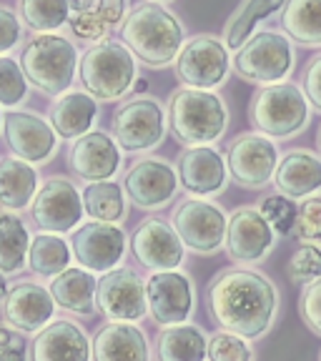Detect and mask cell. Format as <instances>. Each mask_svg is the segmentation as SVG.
<instances>
[{
  "label": "cell",
  "mask_w": 321,
  "mask_h": 361,
  "mask_svg": "<svg viewBox=\"0 0 321 361\" xmlns=\"http://www.w3.org/2000/svg\"><path fill=\"white\" fill-rule=\"evenodd\" d=\"M209 314L224 331L243 338H259L274 324L279 291L274 281L254 269H224L206 291Z\"/></svg>",
  "instance_id": "1"
},
{
  "label": "cell",
  "mask_w": 321,
  "mask_h": 361,
  "mask_svg": "<svg viewBox=\"0 0 321 361\" xmlns=\"http://www.w3.org/2000/svg\"><path fill=\"white\" fill-rule=\"evenodd\" d=\"M121 40L143 66L166 68L183 48V25L161 3H143L123 18Z\"/></svg>",
  "instance_id": "2"
},
{
  "label": "cell",
  "mask_w": 321,
  "mask_h": 361,
  "mask_svg": "<svg viewBox=\"0 0 321 361\" xmlns=\"http://www.w3.org/2000/svg\"><path fill=\"white\" fill-rule=\"evenodd\" d=\"M18 63L35 90L45 96H63L73 85L80 56L73 40L66 35L38 33L23 45Z\"/></svg>",
  "instance_id": "3"
},
{
  "label": "cell",
  "mask_w": 321,
  "mask_h": 361,
  "mask_svg": "<svg viewBox=\"0 0 321 361\" xmlns=\"http://www.w3.org/2000/svg\"><path fill=\"white\" fill-rule=\"evenodd\" d=\"M169 123L176 141L183 146H211L219 141L229 123V111L214 90L178 88L171 93Z\"/></svg>",
  "instance_id": "4"
},
{
  "label": "cell",
  "mask_w": 321,
  "mask_h": 361,
  "mask_svg": "<svg viewBox=\"0 0 321 361\" xmlns=\"http://www.w3.org/2000/svg\"><path fill=\"white\" fill-rule=\"evenodd\" d=\"M78 78L90 98L121 101L135 83V58L119 40H101L80 56Z\"/></svg>",
  "instance_id": "5"
},
{
  "label": "cell",
  "mask_w": 321,
  "mask_h": 361,
  "mask_svg": "<svg viewBox=\"0 0 321 361\" xmlns=\"http://www.w3.org/2000/svg\"><path fill=\"white\" fill-rule=\"evenodd\" d=\"M251 128L269 138L299 135L309 123V98L293 83L264 85L248 103Z\"/></svg>",
  "instance_id": "6"
},
{
  "label": "cell",
  "mask_w": 321,
  "mask_h": 361,
  "mask_svg": "<svg viewBox=\"0 0 321 361\" xmlns=\"http://www.w3.org/2000/svg\"><path fill=\"white\" fill-rule=\"evenodd\" d=\"M234 71L246 83L274 85L284 83L293 71V48L286 33L279 30H259L236 51Z\"/></svg>",
  "instance_id": "7"
},
{
  "label": "cell",
  "mask_w": 321,
  "mask_h": 361,
  "mask_svg": "<svg viewBox=\"0 0 321 361\" xmlns=\"http://www.w3.org/2000/svg\"><path fill=\"white\" fill-rule=\"evenodd\" d=\"M166 116L164 106L151 96H138L121 103L113 113V138L121 151L143 153L161 146L166 138Z\"/></svg>",
  "instance_id": "8"
},
{
  "label": "cell",
  "mask_w": 321,
  "mask_h": 361,
  "mask_svg": "<svg viewBox=\"0 0 321 361\" xmlns=\"http://www.w3.org/2000/svg\"><path fill=\"white\" fill-rule=\"evenodd\" d=\"M279 148L269 135L261 133H241L236 135L226 151V166L229 173L241 188L259 191L274 183V176L279 169Z\"/></svg>",
  "instance_id": "9"
},
{
  "label": "cell",
  "mask_w": 321,
  "mask_h": 361,
  "mask_svg": "<svg viewBox=\"0 0 321 361\" xmlns=\"http://www.w3.org/2000/svg\"><path fill=\"white\" fill-rule=\"evenodd\" d=\"M231 58L224 40L216 35H196L186 40L176 58V78L186 88L214 90L229 75Z\"/></svg>",
  "instance_id": "10"
},
{
  "label": "cell",
  "mask_w": 321,
  "mask_h": 361,
  "mask_svg": "<svg viewBox=\"0 0 321 361\" xmlns=\"http://www.w3.org/2000/svg\"><path fill=\"white\" fill-rule=\"evenodd\" d=\"M30 214L40 231L68 233L80 224L85 214L83 196L71 178L53 176L45 180L43 188H38L33 203H30Z\"/></svg>",
  "instance_id": "11"
},
{
  "label": "cell",
  "mask_w": 321,
  "mask_h": 361,
  "mask_svg": "<svg viewBox=\"0 0 321 361\" xmlns=\"http://www.w3.org/2000/svg\"><path fill=\"white\" fill-rule=\"evenodd\" d=\"M174 228L183 246L196 254H216L226 241V224L229 216L211 201L188 198L174 211Z\"/></svg>",
  "instance_id": "12"
},
{
  "label": "cell",
  "mask_w": 321,
  "mask_h": 361,
  "mask_svg": "<svg viewBox=\"0 0 321 361\" xmlns=\"http://www.w3.org/2000/svg\"><path fill=\"white\" fill-rule=\"evenodd\" d=\"M178 173L166 158H141L123 173V191L135 209H164L178 193Z\"/></svg>",
  "instance_id": "13"
},
{
  "label": "cell",
  "mask_w": 321,
  "mask_h": 361,
  "mask_svg": "<svg viewBox=\"0 0 321 361\" xmlns=\"http://www.w3.org/2000/svg\"><path fill=\"white\" fill-rule=\"evenodd\" d=\"M3 135L11 153L30 166L51 161L58 151V133L43 116L33 111H11L3 118Z\"/></svg>",
  "instance_id": "14"
},
{
  "label": "cell",
  "mask_w": 321,
  "mask_h": 361,
  "mask_svg": "<svg viewBox=\"0 0 321 361\" xmlns=\"http://www.w3.org/2000/svg\"><path fill=\"white\" fill-rule=\"evenodd\" d=\"M131 251H133L135 261L148 271H176L183 264V254L186 246L176 233L174 224L166 219H143L138 228L131 236Z\"/></svg>",
  "instance_id": "15"
},
{
  "label": "cell",
  "mask_w": 321,
  "mask_h": 361,
  "mask_svg": "<svg viewBox=\"0 0 321 361\" xmlns=\"http://www.w3.org/2000/svg\"><path fill=\"white\" fill-rule=\"evenodd\" d=\"M73 256L80 269L90 274H108L119 269L121 259L126 254V233L119 224H103V221H90L80 226L71 238Z\"/></svg>",
  "instance_id": "16"
},
{
  "label": "cell",
  "mask_w": 321,
  "mask_h": 361,
  "mask_svg": "<svg viewBox=\"0 0 321 361\" xmlns=\"http://www.w3.org/2000/svg\"><path fill=\"white\" fill-rule=\"evenodd\" d=\"M96 304L111 322H138L146 316V281L133 269H113L98 279Z\"/></svg>",
  "instance_id": "17"
},
{
  "label": "cell",
  "mask_w": 321,
  "mask_h": 361,
  "mask_svg": "<svg viewBox=\"0 0 321 361\" xmlns=\"http://www.w3.org/2000/svg\"><path fill=\"white\" fill-rule=\"evenodd\" d=\"M148 314L161 326L186 324L193 311V283L181 271H156L146 281Z\"/></svg>",
  "instance_id": "18"
},
{
  "label": "cell",
  "mask_w": 321,
  "mask_h": 361,
  "mask_svg": "<svg viewBox=\"0 0 321 361\" xmlns=\"http://www.w3.org/2000/svg\"><path fill=\"white\" fill-rule=\"evenodd\" d=\"M277 243V231L254 206H241L229 216L226 224V254L241 264L261 261Z\"/></svg>",
  "instance_id": "19"
},
{
  "label": "cell",
  "mask_w": 321,
  "mask_h": 361,
  "mask_svg": "<svg viewBox=\"0 0 321 361\" xmlns=\"http://www.w3.org/2000/svg\"><path fill=\"white\" fill-rule=\"evenodd\" d=\"M181 186L193 198H211L226 191L229 183V166L226 158L214 146H191L181 151L176 161Z\"/></svg>",
  "instance_id": "20"
},
{
  "label": "cell",
  "mask_w": 321,
  "mask_h": 361,
  "mask_svg": "<svg viewBox=\"0 0 321 361\" xmlns=\"http://www.w3.org/2000/svg\"><path fill=\"white\" fill-rule=\"evenodd\" d=\"M68 169L88 183L111 180L121 169V146L103 130H90L71 143Z\"/></svg>",
  "instance_id": "21"
},
{
  "label": "cell",
  "mask_w": 321,
  "mask_h": 361,
  "mask_svg": "<svg viewBox=\"0 0 321 361\" xmlns=\"http://www.w3.org/2000/svg\"><path fill=\"white\" fill-rule=\"evenodd\" d=\"M56 301L51 288L35 281H20L11 286L3 299V316L18 331H40L53 322Z\"/></svg>",
  "instance_id": "22"
},
{
  "label": "cell",
  "mask_w": 321,
  "mask_h": 361,
  "mask_svg": "<svg viewBox=\"0 0 321 361\" xmlns=\"http://www.w3.org/2000/svg\"><path fill=\"white\" fill-rule=\"evenodd\" d=\"M30 361H90L88 334L73 322H51L35 334Z\"/></svg>",
  "instance_id": "23"
},
{
  "label": "cell",
  "mask_w": 321,
  "mask_h": 361,
  "mask_svg": "<svg viewBox=\"0 0 321 361\" xmlns=\"http://www.w3.org/2000/svg\"><path fill=\"white\" fill-rule=\"evenodd\" d=\"M274 186L291 201L316 196L321 191V158L306 148H293L279 161Z\"/></svg>",
  "instance_id": "24"
},
{
  "label": "cell",
  "mask_w": 321,
  "mask_h": 361,
  "mask_svg": "<svg viewBox=\"0 0 321 361\" xmlns=\"http://www.w3.org/2000/svg\"><path fill=\"white\" fill-rule=\"evenodd\" d=\"M93 361H148L143 329L128 322H111L93 338Z\"/></svg>",
  "instance_id": "25"
},
{
  "label": "cell",
  "mask_w": 321,
  "mask_h": 361,
  "mask_svg": "<svg viewBox=\"0 0 321 361\" xmlns=\"http://www.w3.org/2000/svg\"><path fill=\"white\" fill-rule=\"evenodd\" d=\"M98 118V101L85 90H68L51 108V126L63 141H78L80 135L90 133Z\"/></svg>",
  "instance_id": "26"
},
{
  "label": "cell",
  "mask_w": 321,
  "mask_h": 361,
  "mask_svg": "<svg viewBox=\"0 0 321 361\" xmlns=\"http://www.w3.org/2000/svg\"><path fill=\"white\" fill-rule=\"evenodd\" d=\"M96 291L98 279L85 269L68 266L63 274H58L51 281V293L56 306L71 311V314L88 316L96 309Z\"/></svg>",
  "instance_id": "27"
},
{
  "label": "cell",
  "mask_w": 321,
  "mask_h": 361,
  "mask_svg": "<svg viewBox=\"0 0 321 361\" xmlns=\"http://www.w3.org/2000/svg\"><path fill=\"white\" fill-rule=\"evenodd\" d=\"M38 193V173L20 158H0V209L23 211Z\"/></svg>",
  "instance_id": "28"
},
{
  "label": "cell",
  "mask_w": 321,
  "mask_h": 361,
  "mask_svg": "<svg viewBox=\"0 0 321 361\" xmlns=\"http://www.w3.org/2000/svg\"><path fill=\"white\" fill-rule=\"evenodd\" d=\"M209 354V336L196 324L166 326L156 338L158 361H203Z\"/></svg>",
  "instance_id": "29"
},
{
  "label": "cell",
  "mask_w": 321,
  "mask_h": 361,
  "mask_svg": "<svg viewBox=\"0 0 321 361\" xmlns=\"http://www.w3.org/2000/svg\"><path fill=\"white\" fill-rule=\"evenodd\" d=\"M126 13V0H96L90 8L75 13L71 18V28H73L75 38L83 40H106L108 33L119 28Z\"/></svg>",
  "instance_id": "30"
},
{
  "label": "cell",
  "mask_w": 321,
  "mask_h": 361,
  "mask_svg": "<svg viewBox=\"0 0 321 361\" xmlns=\"http://www.w3.org/2000/svg\"><path fill=\"white\" fill-rule=\"evenodd\" d=\"M286 0H241V6L231 13V18L226 20L224 28V45L229 51H238L251 35H254L256 25L264 18L274 16V13L284 11Z\"/></svg>",
  "instance_id": "31"
},
{
  "label": "cell",
  "mask_w": 321,
  "mask_h": 361,
  "mask_svg": "<svg viewBox=\"0 0 321 361\" xmlns=\"http://www.w3.org/2000/svg\"><path fill=\"white\" fill-rule=\"evenodd\" d=\"M281 28L289 40L321 48V0H286Z\"/></svg>",
  "instance_id": "32"
},
{
  "label": "cell",
  "mask_w": 321,
  "mask_h": 361,
  "mask_svg": "<svg viewBox=\"0 0 321 361\" xmlns=\"http://www.w3.org/2000/svg\"><path fill=\"white\" fill-rule=\"evenodd\" d=\"M30 233L13 211H0V274H18L28 264Z\"/></svg>",
  "instance_id": "33"
},
{
  "label": "cell",
  "mask_w": 321,
  "mask_h": 361,
  "mask_svg": "<svg viewBox=\"0 0 321 361\" xmlns=\"http://www.w3.org/2000/svg\"><path fill=\"white\" fill-rule=\"evenodd\" d=\"M28 266L38 276L56 279L71 266V246L61 233H38L30 238Z\"/></svg>",
  "instance_id": "34"
},
{
  "label": "cell",
  "mask_w": 321,
  "mask_h": 361,
  "mask_svg": "<svg viewBox=\"0 0 321 361\" xmlns=\"http://www.w3.org/2000/svg\"><path fill=\"white\" fill-rule=\"evenodd\" d=\"M83 209L93 221L119 224L126 216V191L113 180H98L83 188Z\"/></svg>",
  "instance_id": "35"
},
{
  "label": "cell",
  "mask_w": 321,
  "mask_h": 361,
  "mask_svg": "<svg viewBox=\"0 0 321 361\" xmlns=\"http://www.w3.org/2000/svg\"><path fill=\"white\" fill-rule=\"evenodd\" d=\"M20 20L38 33H56L71 23V0H18Z\"/></svg>",
  "instance_id": "36"
},
{
  "label": "cell",
  "mask_w": 321,
  "mask_h": 361,
  "mask_svg": "<svg viewBox=\"0 0 321 361\" xmlns=\"http://www.w3.org/2000/svg\"><path fill=\"white\" fill-rule=\"evenodd\" d=\"M28 78L18 61L0 56V106L16 108L28 96Z\"/></svg>",
  "instance_id": "37"
},
{
  "label": "cell",
  "mask_w": 321,
  "mask_h": 361,
  "mask_svg": "<svg viewBox=\"0 0 321 361\" xmlns=\"http://www.w3.org/2000/svg\"><path fill=\"white\" fill-rule=\"evenodd\" d=\"M209 361H251L254 351L246 344V338L231 331H216L209 336Z\"/></svg>",
  "instance_id": "38"
},
{
  "label": "cell",
  "mask_w": 321,
  "mask_h": 361,
  "mask_svg": "<svg viewBox=\"0 0 321 361\" xmlns=\"http://www.w3.org/2000/svg\"><path fill=\"white\" fill-rule=\"evenodd\" d=\"M259 211L264 214V219L271 224V228L281 236H289L296 226V216H299V209L293 206L291 198L281 196V193H274V196H266L261 201Z\"/></svg>",
  "instance_id": "39"
},
{
  "label": "cell",
  "mask_w": 321,
  "mask_h": 361,
  "mask_svg": "<svg viewBox=\"0 0 321 361\" xmlns=\"http://www.w3.org/2000/svg\"><path fill=\"white\" fill-rule=\"evenodd\" d=\"M289 276L291 281L299 283H311L316 279H321V246H314V243H301L296 251L289 259Z\"/></svg>",
  "instance_id": "40"
},
{
  "label": "cell",
  "mask_w": 321,
  "mask_h": 361,
  "mask_svg": "<svg viewBox=\"0 0 321 361\" xmlns=\"http://www.w3.org/2000/svg\"><path fill=\"white\" fill-rule=\"evenodd\" d=\"M293 233L301 243H314L321 246V196H309L299 206V216H296V226Z\"/></svg>",
  "instance_id": "41"
},
{
  "label": "cell",
  "mask_w": 321,
  "mask_h": 361,
  "mask_svg": "<svg viewBox=\"0 0 321 361\" xmlns=\"http://www.w3.org/2000/svg\"><path fill=\"white\" fill-rule=\"evenodd\" d=\"M299 314L306 326L321 336V279L304 286L299 299Z\"/></svg>",
  "instance_id": "42"
},
{
  "label": "cell",
  "mask_w": 321,
  "mask_h": 361,
  "mask_svg": "<svg viewBox=\"0 0 321 361\" xmlns=\"http://www.w3.org/2000/svg\"><path fill=\"white\" fill-rule=\"evenodd\" d=\"M20 35H23L20 18L11 8L0 6V56L11 53L18 45V40H20Z\"/></svg>",
  "instance_id": "43"
},
{
  "label": "cell",
  "mask_w": 321,
  "mask_h": 361,
  "mask_svg": "<svg viewBox=\"0 0 321 361\" xmlns=\"http://www.w3.org/2000/svg\"><path fill=\"white\" fill-rule=\"evenodd\" d=\"M28 344L13 326H0V361H25Z\"/></svg>",
  "instance_id": "44"
},
{
  "label": "cell",
  "mask_w": 321,
  "mask_h": 361,
  "mask_svg": "<svg viewBox=\"0 0 321 361\" xmlns=\"http://www.w3.org/2000/svg\"><path fill=\"white\" fill-rule=\"evenodd\" d=\"M304 93L311 106L316 111H321V53L316 58H311L304 71Z\"/></svg>",
  "instance_id": "45"
},
{
  "label": "cell",
  "mask_w": 321,
  "mask_h": 361,
  "mask_svg": "<svg viewBox=\"0 0 321 361\" xmlns=\"http://www.w3.org/2000/svg\"><path fill=\"white\" fill-rule=\"evenodd\" d=\"M96 3V0H71V8H73L75 13H80V11H85V8H90Z\"/></svg>",
  "instance_id": "46"
},
{
  "label": "cell",
  "mask_w": 321,
  "mask_h": 361,
  "mask_svg": "<svg viewBox=\"0 0 321 361\" xmlns=\"http://www.w3.org/2000/svg\"><path fill=\"white\" fill-rule=\"evenodd\" d=\"M8 291H11V286H8V281H6V274H0V301L6 299Z\"/></svg>",
  "instance_id": "47"
},
{
  "label": "cell",
  "mask_w": 321,
  "mask_h": 361,
  "mask_svg": "<svg viewBox=\"0 0 321 361\" xmlns=\"http://www.w3.org/2000/svg\"><path fill=\"white\" fill-rule=\"evenodd\" d=\"M316 141H319V151H321V128H319V135H316Z\"/></svg>",
  "instance_id": "48"
},
{
  "label": "cell",
  "mask_w": 321,
  "mask_h": 361,
  "mask_svg": "<svg viewBox=\"0 0 321 361\" xmlns=\"http://www.w3.org/2000/svg\"><path fill=\"white\" fill-rule=\"evenodd\" d=\"M3 118H6V116H3V111H0V128H3Z\"/></svg>",
  "instance_id": "49"
},
{
  "label": "cell",
  "mask_w": 321,
  "mask_h": 361,
  "mask_svg": "<svg viewBox=\"0 0 321 361\" xmlns=\"http://www.w3.org/2000/svg\"><path fill=\"white\" fill-rule=\"evenodd\" d=\"M319 361H321V356H319Z\"/></svg>",
  "instance_id": "50"
}]
</instances>
